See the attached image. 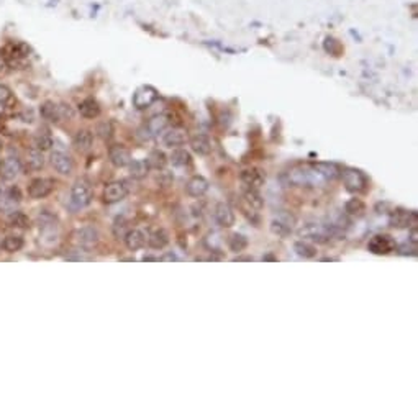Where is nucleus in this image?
Returning <instances> with one entry per match:
<instances>
[{"label":"nucleus","mask_w":418,"mask_h":418,"mask_svg":"<svg viewBox=\"0 0 418 418\" xmlns=\"http://www.w3.org/2000/svg\"><path fill=\"white\" fill-rule=\"evenodd\" d=\"M281 180L291 187H323L328 184L323 176L318 173L315 163L312 164H297L281 176Z\"/></svg>","instance_id":"nucleus-1"},{"label":"nucleus","mask_w":418,"mask_h":418,"mask_svg":"<svg viewBox=\"0 0 418 418\" xmlns=\"http://www.w3.org/2000/svg\"><path fill=\"white\" fill-rule=\"evenodd\" d=\"M299 237L307 239V241H313V243L325 244V243H328L333 237H336V233L331 230L330 225L305 223L303 227L299 230Z\"/></svg>","instance_id":"nucleus-2"},{"label":"nucleus","mask_w":418,"mask_h":418,"mask_svg":"<svg viewBox=\"0 0 418 418\" xmlns=\"http://www.w3.org/2000/svg\"><path fill=\"white\" fill-rule=\"evenodd\" d=\"M340 176L343 179V184H345V189L348 192H351V194H361V192L366 190L369 185L367 176L364 174L361 169L346 168L341 171Z\"/></svg>","instance_id":"nucleus-3"},{"label":"nucleus","mask_w":418,"mask_h":418,"mask_svg":"<svg viewBox=\"0 0 418 418\" xmlns=\"http://www.w3.org/2000/svg\"><path fill=\"white\" fill-rule=\"evenodd\" d=\"M94 200V190L85 179H79L71 187V203L76 208L89 207Z\"/></svg>","instance_id":"nucleus-4"},{"label":"nucleus","mask_w":418,"mask_h":418,"mask_svg":"<svg viewBox=\"0 0 418 418\" xmlns=\"http://www.w3.org/2000/svg\"><path fill=\"white\" fill-rule=\"evenodd\" d=\"M367 249L371 251L372 254H377V256L390 254L392 251H395V241L392 237H389V235H374V237L369 239Z\"/></svg>","instance_id":"nucleus-5"},{"label":"nucleus","mask_w":418,"mask_h":418,"mask_svg":"<svg viewBox=\"0 0 418 418\" xmlns=\"http://www.w3.org/2000/svg\"><path fill=\"white\" fill-rule=\"evenodd\" d=\"M417 222V212L407 210L404 207H397L390 212L389 215V225L394 228H409Z\"/></svg>","instance_id":"nucleus-6"},{"label":"nucleus","mask_w":418,"mask_h":418,"mask_svg":"<svg viewBox=\"0 0 418 418\" xmlns=\"http://www.w3.org/2000/svg\"><path fill=\"white\" fill-rule=\"evenodd\" d=\"M133 105L136 107L138 110H144L148 107H151L154 102L158 100V90L151 87V85H143L139 87L135 94H133Z\"/></svg>","instance_id":"nucleus-7"},{"label":"nucleus","mask_w":418,"mask_h":418,"mask_svg":"<svg viewBox=\"0 0 418 418\" xmlns=\"http://www.w3.org/2000/svg\"><path fill=\"white\" fill-rule=\"evenodd\" d=\"M128 185L123 180H115L105 185L104 189V202L105 203H117L121 202L128 195Z\"/></svg>","instance_id":"nucleus-8"},{"label":"nucleus","mask_w":418,"mask_h":418,"mask_svg":"<svg viewBox=\"0 0 418 418\" xmlns=\"http://www.w3.org/2000/svg\"><path fill=\"white\" fill-rule=\"evenodd\" d=\"M55 190V180L50 178H38L33 179L28 185V194L31 199H45Z\"/></svg>","instance_id":"nucleus-9"},{"label":"nucleus","mask_w":418,"mask_h":418,"mask_svg":"<svg viewBox=\"0 0 418 418\" xmlns=\"http://www.w3.org/2000/svg\"><path fill=\"white\" fill-rule=\"evenodd\" d=\"M213 217H215L217 223L223 228H232L235 222H237V215H235L233 208L230 207L227 202H218L215 208H213Z\"/></svg>","instance_id":"nucleus-10"},{"label":"nucleus","mask_w":418,"mask_h":418,"mask_svg":"<svg viewBox=\"0 0 418 418\" xmlns=\"http://www.w3.org/2000/svg\"><path fill=\"white\" fill-rule=\"evenodd\" d=\"M169 115H166V114H159V115H154L151 117L148 121H146V125H144L143 130L146 131L144 133V136L146 138H153V136H158L161 135L166 128L169 126Z\"/></svg>","instance_id":"nucleus-11"},{"label":"nucleus","mask_w":418,"mask_h":418,"mask_svg":"<svg viewBox=\"0 0 418 418\" xmlns=\"http://www.w3.org/2000/svg\"><path fill=\"white\" fill-rule=\"evenodd\" d=\"M99 238H100L99 230L95 227H92V225H87V227L79 228L77 233H76V239H77L79 246H82V248H85V249L94 248V246L99 243Z\"/></svg>","instance_id":"nucleus-12"},{"label":"nucleus","mask_w":418,"mask_h":418,"mask_svg":"<svg viewBox=\"0 0 418 418\" xmlns=\"http://www.w3.org/2000/svg\"><path fill=\"white\" fill-rule=\"evenodd\" d=\"M109 159L115 168H126L131 163V153L121 144H112L109 148Z\"/></svg>","instance_id":"nucleus-13"},{"label":"nucleus","mask_w":418,"mask_h":418,"mask_svg":"<svg viewBox=\"0 0 418 418\" xmlns=\"http://www.w3.org/2000/svg\"><path fill=\"white\" fill-rule=\"evenodd\" d=\"M51 164H53V168H55L58 173L62 174V176H69L72 173V169H74V163H72V159L69 154H66L64 151H53L51 153Z\"/></svg>","instance_id":"nucleus-14"},{"label":"nucleus","mask_w":418,"mask_h":418,"mask_svg":"<svg viewBox=\"0 0 418 418\" xmlns=\"http://www.w3.org/2000/svg\"><path fill=\"white\" fill-rule=\"evenodd\" d=\"M208 189H210V184H208V180L203 178V176H194V178H190L185 184L187 195L194 197V199L203 197L208 192Z\"/></svg>","instance_id":"nucleus-15"},{"label":"nucleus","mask_w":418,"mask_h":418,"mask_svg":"<svg viewBox=\"0 0 418 418\" xmlns=\"http://www.w3.org/2000/svg\"><path fill=\"white\" fill-rule=\"evenodd\" d=\"M21 173V163L17 156H8L0 161V178L5 180H12Z\"/></svg>","instance_id":"nucleus-16"},{"label":"nucleus","mask_w":418,"mask_h":418,"mask_svg":"<svg viewBox=\"0 0 418 418\" xmlns=\"http://www.w3.org/2000/svg\"><path fill=\"white\" fill-rule=\"evenodd\" d=\"M239 179L244 185L258 189V187H261L266 182V176L258 168H246L239 173Z\"/></svg>","instance_id":"nucleus-17"},{"label":"nucleus","mask_w":418,"mask_h":418,"mask_svg":"<svg viewBox=\"0 0 418 418\" xmlns=\"http://www.w3.org/2000/svg\"><path fill=\"white\" fill-rule=\"evenodd\" d=\"M123 239H125V244L128 249L138 251L146 244V233H144L143 230L133 228V230H128L125 233V237H123Z\"/></svg>","instance_id":"nucleus-18"},{"label":"nucleus","mask_w":418,"mask_h":418,"mask_svg":"<svg viewBox=\"0 0 418 418\" xmlns=\"http://www.w3.org/2000/svg\"><path fill=\"white\" fill-rule=\"evenodd\" d=\"M187 139H189V136H187V131L184 128H173L168 133H164L163 143L168 148H179L187 143Z\"/></svg>","instance_id":"nucleus-19"},{"label":"nucleus","mask_w":418,"mask_h":418,"mask_svg":"<svg viewBox=\"0 0 418 418\" xmlns=\"http://www.w3.org/2000/svg\"><path fill=\"white\" fill-rule=\"evenodd\" d=\"M30 56V46L25 45V43H12L8 48H7V62H18L21 60H25V58Z\"/></svg>","instance_id":"nucleus-20"},{"label":"nucleus","mask_w":418,"mask_h":418,"mask_svg":"<svg viewBox=\"0 0 418 418\" xmlns=\"http://www.w3.org/2000/svg\"><path fill=\"white\" fill-rule=\"evenodd\" d=\"M146 243L153 249H163L164 246L169 244V235L164 228H156L146 237Z\"/></svg>","instance_id":"nucleus-21"},{"label":"nucleus","mask_w":418,"mask_h":418,"mask_svg":"<svg viewBox=\"0 0 418 418\" xmlns=\"http://www.w3.org/2000/svg\"><path fill=\"white\" fill-rule=\"evenodd\" d=\"M17 200L10 195L8 187H0V213L10 215L12 212L17 210Z\"/></svg>","instance_id":"nucleus-22"},{"label":"nucleus","mask_w":418,"mask_h":418,"mask_svg":"<svg viewBox=\"0 0 418 418\" xmlns=\"http://www.w3.org/2000/svg\"><path fill=\"white\" fill-rule=\"evenodd\" d=\"M92 143H94V135L90 130H79L76 133V136H74V146H76V149H79L80 153L89 151V149L92 148Z\"/></svg>","instance_id":"nucleus-23"},{"label":"nucleus","mask_w":418,"mask_h":418,"mask_svg":"<svg viewBox=\"0 0 418 418\" xmlns=\"http://www.w3.org/2000/svg\"><path fill=\"white\" fill-rule=\"evenodd\" d=\"M190 148L199 156H207L212 151V143L205 135H197L190 139Z\"/></svg>","instance_id":"nucleus-24"},{"label":"nucleus","mask_w":418,"mask_h":418,"mask_svg":"<svg viewBox=\"0 0 418 418\" xmlns=\"http://www.w3.org/2000/svg\"><path fill=\"white\" fill-rule=\"evenodd\" d=\"M294 251H296V254L300 256V258H303V259H312L317 256V246L312 244V243H308L307 239H299L294 243Z\"/></svg>","instance_id":"nucleus-25"},{"label":"nucleus","mask_w":418,"mask_h":418,"mask_svg":"<svg viewBox=\"0 0 418 418\" xmlns=\"http://www.w3.org/2000/svg\"><path fill=\"white\" fill-rule=\"evenodd\" d=\"M79 114L84 119H97L100 115V105L97 104V100L85 99L79 104Z\"/></svg>","instance_id":"nucleus-26"},{"label":"nucleus","mask_w":418,"mask_h":418,"mask_svg":"<svg viewBox=\"0 0 418 418\" xmlns=\"http://www.w3.org/2000/svg\"><path fill=\"white\" fill-rule=\"evenodd\" d=\"M169 161L176 168H187V166L192 164V156L184 148H174V151L169 156Z\"/></svg>","instance_id":"nucleus-27"},{"label":"nucleus","mask_w":418,"mask_h":418,"mask_svg":"<svg viewBox=\"0 0 418 418\" xmlns=\"http://www.w3.org/2000/svg\"><path fill=\"white\" fill-rule=\"evenodd\" d=\"M128 168H130V176L133 179H144L148 176L149 169H151L146 159H136V161L131 159Z\"/></svg>","instance_id":"nucleus-28"},{"label":"nucleus","mask_w":418,"mask_h":418,"mask_svg":"<svg viewBox=\"0 0 418 418\" xmlns=\"http://www.w3.org/2000/svg\"><path fill=\"white\" fill-rule=\"evenodd\" d=\"M41 117L48 121L58 123L61 121V115H60V104H55V102H45L41 105Z\"/></svg>","instance_id":"nucleus-29"},{"label":"nucleus","mask_w":418,"mask_h":418,"mask_svg":"<svg viewBox=\"0 0 418 418\" xmlns=\"http://www.w3.org/2000/svg\"><path fill=\"white\" fill-rule=\"evenodd\" d=\"M243 199L249 207H253L254 210H262V208H264V199H262V195L256 189H253V187L244 189Z\"/></svg>","instance_id":"nucleus-30"},{"label":"nucleus","mask_w":418,"mask_h":418,"mask_svg":"<svg viewBox=\"0 0 418 418\" xmlns=\"http://www.w3.org/2000/svg\"><path fill=\"white\" fill-rule=\"evenodd\" d=\"M26 164H28L30 169L33 171H40L45 168V156H43V151L38 148H33L26 153Z\"/></svg>","instance_id":"nucleus-31"},{"label":"nucleus","mask_w":418,"mask_h":418,"mask_svg":"<svg viewBox=\"0 0 418 418\" xmlns=\"http://www.w3.org/2000/svg\"><path fill=\"white\" fill-rule=\"evenodd\" d=\"M271 232L277 235L279 238H287V237H291V233H292V225L286 222V220L277 217L271 222Z\"/></svg>","instance_id":"nucleus-32"},{"label":"nucleus","mask_w":418,"mask_h":418,"mask_svg":"<svg viewBox=\"0 0 418 418\" xmlns=\"http://www.w3.org/2000/svg\"><path fill=\"white\" fill-rule=\"evenodd\" d=\"M345 212L351 217H362L366 213V203L361 199H350L345 203Z\"/></svg>","instance_id":"nucleus-33"},{"label":"nucleus","mask_w":418,"mask_h":418,"mask_svg":"<svg viewBox=\"0 0 418 418\" xmlns=\"http://www.w3.org/2000/svg\"><path fill=\"white\" fill-rule=\"evenodd\" d=\"M148 164H149V168L151 169H164L166 168V164H168V156L161 151V149H153L151 153H149V156H148Z\"/></svg>","instance_id":"nucleus-34"},{"label":"nucleus","mask_w":418,"mask_h":418,"mask_svg":"<svg viewBox=\"0 0 418 418\" xmlns=\"http://www.w3.org/2000/svg\"><path fill=\"white\" fill-rule=\"evenodd\" d=\"M228 248L233 251V253H243V251L248 248V238L244 235L239 233H233L228 239Z\"/></svg>","instance_id":"nucleus-35"},{"label":"nucleus","mask_w":418,"mask_h":418,"mask_svg":"<svg viewBox=\"0 0 418 418\" xmlns=\"http://www.w3.org/2000/svg\"><path fill=\"white\" fill-rule=\"evenodd\" d=\"M2 246L7 253H17V251L23 248V238L17 237V235H10V237L2 241Z\"/></svg>","instance_id":"nucleus-36"},{"label":"nucleus","mask_w":418,"mask_h":418,"mask_svg":"<svg viewBox=\"0 0 418 418\" xmlns=\"http://www.w3.org/2000/svg\"><path fill=\"white\" fill-rule=\"evenodd\" d=\"M8 222L12 227H17V228H28L30 227V218L20 210H15V212L10 213Z\"/></svg>","instance_id":"nucleus-37"},{"label":"nucleus","mask_w":418,"mask_h":418,"mask_svg":"<svg viewBox=\"0 0 418 418\" xmlns=\"http://www.w3.org/2000/svg\"><path fill=\"white\" fill-rule=\"evenodd\" d=\"M53 146V138L48 131H40L38 135L35 136V148L41 149V151H46Z\"/></svg>","instance_id":"nucleus-38"},{"label":"nucleus","mask_w":418,"mask_h":418,"mask_svg":"<svg viewBox=\"0 0 418 418\" xmlns=\"http://www.w3.org/2000/svg\"><path fill=\"white\" fill-rule=\"evenodd\" d=\"M241 210H243V213L246 215V218L249 220L251 223H254V227H258L259 225V215H258V210H254L253 207H249L248 203H241Z\"/></svg>","instance_id":"nucleus-39"},{"label":"nucleus","mask_w":418,"mask_h":418,"mask_svg":"<svg viewBox=\"0 0 418 418\" xmlns=\"http://www.w3.org/2000/svg\"><path fill=\"white\" fill-rule=\"evenodd\" d=\"M97 133L102 139H110L112 135H114V128H112L110 121H104L97 126Z\"/></svg>","instance_id":"nucleus-40"},{"label":"nucleus","mask_w":418,"mask_h":418,"mask_svg":"<svg viewBox=\"0 0 418 418\" xmlns=\"http://www.w3.org/2000/svg\"><path fill=\"white\" fill-rule=\"evenodd\" d=\"M12 102H13V94H12V90H10L7 85L0 84V105L12 104Z\"/></svg>","instance_id":"nucleus-41"},{"label":"nucleus","mask_w":418,"mask_h":418,"mask_svg":"<svg viewBox=\"0 0 418 418\" xmlns=\"http://www.w3.org/2000/svg\"><path fill=\"white\" fill-rule=\"evenodd\" d=\"M7 58H5V53L0 51V74L5 71V67H7Z\"/></svg>","instance_id":"nucleus-42"},{"label":"nucleus","mask_w":418,"mask_h":418,"mask_svg":"<svg viewBox=\"0 0 418 418\" xmlns=\"http://www.w3.org/2000/svg\"><path fill=\"white\" fill-rule=\"evenodd\" d=\"M417 237H418V235H417V228L414 227V228H412V232H410V243L415 244V246H417V241H418Z\"/></svg>","instance_id":"nucleus-43"},{"label":"nucleus","mask_w":418,"mask_h":418,"mask_svg":"<svg viewBox=\"0 0 418 418\" xmlns=\"http://www.w3.org/2000/svg\"><path fill=\"white\" fill-rule=\"evenodd\" d=\"M163 259H164V261H166V259H176V256H174V254H168V256H164Z\"/></svg>","instance_id":"nucleus-44"},{"label":"nucleus","mask_w":418,"mask_h":418,"mask_svg":"<svg viewBox=\"0 0 418 418\" xmlns=\"http://www.w3.org/2000/svg\"><path fill=\"white\" fill-rule=\"evenodd\" d=\"M0 149H2V141H0Z\"/></svg>","instance_id":"nucleus-45"}]
</instances>
